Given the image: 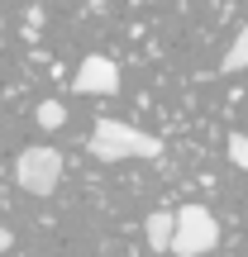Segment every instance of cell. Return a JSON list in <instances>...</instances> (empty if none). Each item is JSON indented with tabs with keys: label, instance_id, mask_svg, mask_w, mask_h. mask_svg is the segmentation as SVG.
Returning a JSON list of instances; mask_svg holds the SVG:
<instances>
[{
	"label": "cell",
	"instance_id": "7a4b0ae2",
	"mask_svg": "<svg viewBox=\"0 0 248 257\" xmlns=\"http://www.w3.org/2000/svg\"><path fill=\"white\" fill-rule=\"evenodd\" d=\"M220 243V219H215L205 205H182L172 214V248L177 257H205Z\"/></svg>",
	"mask_w": 248,
	"mask_h": 257
},
{
	"label": "cell",
	"instance_id": "ba28073f",
	"mask_svg": "<svg viewBox=\"0 0 248 257\" xmlns=\"http://www.w3.org/2000/svg\"><path fill=\"white\" fill-rule=\"evenodd\" d=\"M229 162L248 172V134H234V138H229Z\"/></svg>",
	"mask_w": 248,
	"mask_h": 257
},
{
	"label": "cell",
	"instance_id": "9c48e42d",
	"mask_svg": "<svg viewBox=\"0 0 248 257\" xmlns=\"http://www.w3.org/2000/svg\"><path fill=\"white\" fill-rule=\"evenodd\" d=\"M10 243H15V233H10V229H0V252H10Z\"/></svg>",
	"mask_w": 248,
	"mask_h": 257
},
{
	"label": "cell",
	"instance_id": "52a82bcc",
	"mask_svg": "<svg viewBox=\"0 0 248 257\" xmlns=\"http://www.w3.org/2000/svg\"><path fill=\"white\" fill-rule=\"evenodd\" d=\"M34 119H38V128H62L67 124V105H57V100H43L34 110Z\"/></svg>",
	"mask_w": 248,
	"mask_h": 257
},
{
	"label": "cell",
	"instance_id": "277c9868",
	"mask_svg": "<svg viewBox=\"0 0 248 257\" xmlns=\"http://www.w3.org/2000/svg\"><path fill=\"white\" fill-rule=\"evenodd\" d=\"M72 91H81V95H115L120 91V67H115L105 53L81 57V67L72 72Z\"/></svg>",
	"mask_w": 248,
	"mask_h": 257
},
{
	"label": "cell",
	"instance_id": "6da1fadb",
	"mask_svg": "<svg viewBox=\"0 0 248 257\" xmlns=\"http://www.w3.org/2000/svg\"><path fill=\"white\" fill-rule=\"evenodd\" d=\"M91 157H101V162H124V157H143V162H153V157H162V138L157 134H143V128L124 124V119H96L91 128Z\"/></svg>",
	"mask_w": 248,
	"mask_h": 257
},
{
	"label": "cell",
	"instance_id": "8992f818",
	"mask_svg": "<svg viewBox=\"0 0 248 257\" xmlns=\"http://www.w3.org/2000/svg\"><path fill=\"white\" fill-rule=\"evenodd\" d=\"M243 67H248V24H239V34H234V43L224 48V57H220V72H224V76L243 72Z\"/></svg>",
	"mask_w": 248,
	"mask_h": 257
},
{
	"label": "cell",
	"instance_id": "30bf717a",
	"mask_svg": "<svg viewBox=\"0 0 248 257\" xmlns=\"http://www.w3.org/2000/svg\"><path fill=\"white\" fill-rule=\"evenodd\" d=\"M86 5H91V10H105V5H110V0H86Z\"/></svg>",
	"mask_w": 248,
	"mask_h": 257
},
{
	"label": "cell",
	"instance_id": "5b68a950",
	"mask_svg": "<svg viewBox=\"0 0 248 257\" xmlns=\"http://www.w3.org/2000/svg\"><path fill=\"white\" fill-rule=\"evenodd\" d=\"M143 238H148L153 252L172 248V210H153V214H148V219H143Z\"/></svg>",
	"mask_w": 248,
	"mask_h": 257
},
{
	"label": "cell",
	"instance_id": "3957f363",
	"mask_svg": "<svg viewBox=\"0 0 248 257\" xmlns=\"http://www.w3.org/2000/svg\"><path fill=\"white\" fill-rule=\"evenodd\" d=\"M15 181H19V191H29V195H53L57 181H62V153L48 148V143L24 148V153L15 157Z\"/></svg>",
	"mask_w": 248,
	"mask_h": 257
}]
</instances>
